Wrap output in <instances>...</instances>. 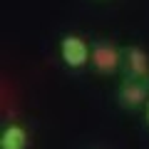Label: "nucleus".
<instances>
[{"label":"nucleus","mask_w":149,"mask_h":149,"mask_svg":"<svg viewBox=\"0 0 149 149\" xmlns=\"http://www.w3.org/2000/svg\"><path fill=\"white\" fill-rule=\"evenodd\" d=\"M57 52L60 60L67 70H85L92 60V45L87 42V37L77 35V32H65L60 37V45H57Z\"/></svg>","instance_id":"1"},{"label":"nucleus","mask_w":149,"mask_h":149,"mask_svg":"<svg viewBox=\"0 0 149 149\" xmlns=\"http://www.w3.org/2000/svg\"><path fill=\"white\" fill-rule=\"evenodd\" d=\"M90 65L100 74H114L117 70H122V47H117L114 42H107V40L92 42Z\"/></svg>","instance_id":"2"},{"label":"nucleus","mask_w":149,"mask_h":149,"mask_svg":"<svg viewBox=\"0 0 149 149\" xmlns=\"http://www.w3.org/2000/svg\"><path fill=\"white\" fill-rule=\"evenodd\" d=\"M114 97H117V104L122 109H139L149 100V82L147 80H134V77H124L119 82Z\"/></svg>","instance_id":"3"},{"label":"nucleus","mask_w":149,"mask_h":149,"mask_svg":"<svg viewBox=\"0 0 149 149\" xmlns=\"http://www.w3.org/2000/svg\"><path fill=\"white\" fill-rule=\"evenodd\" d=\"M122 70H124V77L149 82V52L139 45L122 47Z\"/></svg>","instance_id":"4"},{"label":"nucleus","mask_w":149,"mask_h":149,"mask_svg":"<svg viewBox=\"0 0 149 149\" xmlns=\"http://www.w3.org/2000/svg\"><path fill=\"white\" fill-rule=\"evenodd\" d=\"M32 137L22 122H8L0 129V149H30Z\"/></svg>","instance_id":"5"},{"label":"nucleus","mask_w":149,"mask_h":149,"mask_svg":"<svg viewBox=\"0 0 149 149\" xmlns=\"http://www.w3.org/2000/svg\"><path fill=\"white\" fill-rule=\"evenodd\" d=\"M144 124L149 127V100H147V104H144Z\"/></svg>","instance_id":"6"}]
</instances>
